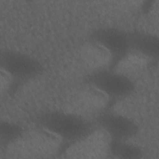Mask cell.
<instances>
[{"mask_svg": "<svg viewBox=\"0 0 159 159\" xmlns=\"http://www.w3.org/2000/svg\"><path fill=\"white\" fill-rule=\"evenodd\" d=\"M35 121L39 127L70 143L83 138L96 127L80 114L59 110L42 112L35 116Z\"/></svg>", "mask_w": 159, "mask_h": 159, "instance_id": "obj_1", "label": "cell"}, {"mask_svg": "<svg viewBox=\"0 0 159 159\" xmlns=\"http://www.w3.org/2000/svg\"><path fill=\"white\" fill-rule=\"evenodd\" d=\"M62 142L59 137L38 126L35 129L24 130L6 152L15 158H48L58 153Z\"/></svg>", "mask_w": 159, "mask_h": 159, "instance_id": "obj_2", "label": "cell"}, {"mask_svg": "<svg viewBox=\"0 0 159 159\" xmlns=\"http://www.w3.org/2000/svg\"><path fill=\"white\" fill-rule=\"evenodd\" d=\"M86 81L109 100L125 98L135 89V83L129 76L110 68L92 71L87 76Z\"/></svg>", "mask_w": 159, "mask_h": 159, "instance_id": "obj_3", "label": "cell"}, {"mask_svg": "<svg viewBox=\"0 0 159 159\" xmlns=\"http://www.w3.org/2000/svg\"><path fill=\"white\" fill-rule=\"evenodd\" d=\"M1 70L6 72L13 82H25L39 76L43 66L35 57L11 49H4L1 54Z\"/></svg>", "mask_w": 159, "mask_h": 159, "instance_id": "obj_4", "label": "cell"}, {"mask_svg": "<svg viewBox=\"0 0 159 159\" xmlns=\"http://www.w3.org/2000/svg\"><path fill=\"white\" fill-rule=\"evenodd\" d=\"M111 142L109 136L96 126L87 135L70 143L64 155L70 158H107L110 157Z\"/></svg>", "mask_w": 159, "mask_h": 159, "instance_id": "obj_5", "label": "cell"}, {"mask_svg": "<svg viewBox=\"0 0 159 159\" xmlns=\"http://www.w3.org/2000/svg\"><path fill=\"white\" fill-rule=\"evenodd\" d=\"M89 40L100 45L110 54L112 59L110 68H114L130 50L128 32L115 27L95 29L91 33Z\"/></svg>", "mask_w": 159, "mask_h": 159, "instance_id": "obj_6", "label": "cell"}, {"mask_svg": "<svg viewBox=\"0 0 159 159\" xmlns=\"http://www.w3.org/2000/svg\"><path fill=\"white\" fill-rule=\"evenodd\" d=\"M96 126L102 129L112 140L129 141L139 131V126L129 117L111 111H102L96 118Z\"/></svg>", "mask_w": 159, "mask_h": 159, "instance_id": "obj_7", "label": "cell"}, {"mask_svg": "<svg viewBox=\"0 0 159 159\" xmlns=\"http://www.w3.org/2000/svg\"><path fill=\"white\" fill-rule=\"evenodd\" d=\"M130 50L145 57L150 61L157 60L159 55V39L156 35L134 30L128 32Z\"/></svg>", "mask_w": 159, "mask_h": 159, "instance_id": "obj_8", "label": "cell"}, {"mask_svg": "<svg viewBox=\"0 0 159 159\" xmlns=\"http://www.w3.org/2000/svg\"><path fill=\"white\" fill-rule=\"evenodd\" d=\"M81 57L93 71L110 68L112 59L110 54L100 45L89 40L81 48Z\"/></svg>", "mask_w": 159, "mask_h": 159, "instance_id": "obj_9", "label": "cell"}, {"mask_svg": "<svg viewBox=\"0 0 159 159\" xmlns=\"http://www.w3.org/2000/svg\"><path fill=\"white\" fill-rule=\"evenodd\" d=\"M143 152L138 146L127 141L112 140L110 145V157L116 158L138 159L143 157Z\"/></svg>", "mask_w": 159, "mask_h": 159, "instance_id": "obj_10", "label": "cell"}, {"mask_svg": "<svg viewBox=\"0 0 159 159\" xmlns=\"http://www.w3.org/2000/svg\"><path fill=\"white\" fill-rule=\"evenodd\" d=\"M24 129L14 122L1 120L0 123V143L1 148L6 150L15 142L23 134Z\"/></svg>", "mask_w": 159, "mask_h": 159, "instance_id": "obj_11", "label": "cell"}]
</instances>
